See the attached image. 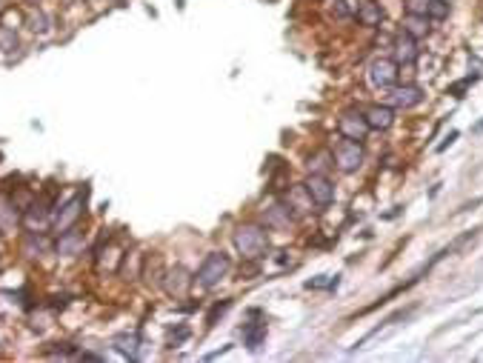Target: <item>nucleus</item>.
<instances>
[{"instance_id":"f257e3e1","label":"nucleus","mask_w":483,"mask_h":363,"mask_svg":"<svg viewBox=\"0 0 483 363\" xmlns=\"http://www.w3.org/2000/svg\"><path fill=\"white\" fill-rule=\"evenodd\" d=\"M235 249H238L246 260H258V258H263L266 249H269V238H266V232H263L260 226L243 223V226H238V232H235Z\"/></svg>"},{"instance_id":"f03ea898","label":"nucleus","mask_w":483,"mask_h":363,"mask_svg":"<svg viewBox=\"0 0 483 363\" xmlns=\"http://www.w3.org/2000/svg\"><path fill=\"white\" fill-rule=\"evenodd\" d=\"M229 269H232L229 255H226V252H212V255H206V260L201 263V269H198V275H195V283L203 286V289H212V286H218V283L229 275Z\"/></svg>"},{"instance_id":"7ed1b4c3","label":"nucleus","mask_w":483,"mask_h":363,"mask_svg":"<svg viewBox=\"0 0 483 363\" xmlns=\"http://www.w3.org/2000/svg\"><path fill=\"white\" fill-rule=\"evenodd\" d=\"M332 160L335 166L343 172V175H352V172H358L363 166V146L358 141H340L332 152Z\"/></svg>"},{"instance_id":"20e7f679","label":"nucleus","mask_w":483,"mask_h":363,"mask_svg":"<svg viewBox=\"0 0 483 363\" xmlns=\"http://www.w3.org/2000/svg\"><path fill=\"white\" fill-rule=\"evenodd\" d=\"M338 132H340V138L358 141V143H360L366 135H369V123H366V114H363V112H355V109L343 112L340 118H338Z\"/></svg>"},{"instance_id":"39448f33","label":"nucleus","mask_w":483,"mask_h":363,"mask_svg":"<svg viewBox=\"0 0 483 363\" xmlns=\"http://www.w3.org/2000/svg\"><path fill=\"white\" fill-rule=\"evenodd\" d=\"M400 66L395 61H389V57H378V61H372L369 66V83L375 89H392L398 83V72Z\"/></svg>"},{"instance_id":"423d86ee","label":"nucleus","mask_w":483,"mask_h":363,"mask_svg":"<svg viewBox=\"0 0 483 363\" xmlns=\"http://www.w3.org/2000/svg\"><path fill=\"white\" fill-rule=\"evenodd\" d=\"M303 186H306L309 198H312V203L318 209H326V206L335 203V186H332V180L326 175H309Z\"/></svg>"},{"instance_id":"0eeeda50","label":"nucleus","mask_w":483,"mask_h":363,"mask_svg":"<svg viewBox=\"0 0 483 363\" xmlns=\"http://www.w3.org/2000/svg\"><path fill=\"white\" fill-rule=\"evenodd\" d=\"M81 212H83V195L69 198L61 209H57V215H54V220H52L54 232L61 235V232H66V229H72V226L77 223V218H81Z\"/></svg>"},{"instance_id":"6e6552de","label":"nucleus","mask_w":483,"mask_h":363,"mask_svg":"<svg viewBox=\"0 0 483 363\" xmlns=\"http://www.w3.org/2000/svg\"><path fill=\"white\" fill-rule=\"evenodd\" d=\"M423 101V92L418 86H392L386 94V106L392 109H412Z\"/></svg>"},{"instance_id":"1a4fd4ad","label":"nucleus","mask_w":483,"mask_h":363,"mask_svg":"<svg viewBox=\"0 0 483 363\" xmlns=\"http://www.w3.org/2000/svg\"><path fill=\"white\" fill-rule=\"evenodd\" d=\"M407 9H409V14L429 17V21H443V17H449V3H443V0H409Z\"/></svg>"},{"instance_id":"9d476101","label":"nucleus","mask_w":483,"mask_h":363,"mask_svg":"<svg viewBox=\"0 0 483 363\" xmlns=\"http://www.w3.org/2000/svg\"><path fill=\"white\" fill-rule=\"evenodd\" d=\"M83 243H86V238H83V232L81 229H66V232H61V238H57V255H63V258H74V255H81L83 252Z\"/></svg>"},{"instance_id":"9b49d317","label":"nucleus","mask_w":483,"mask_h":363,"mask_svg":"<svg viewBox=\"0 0 483 363\" xmlns=\"http://www.w3.org/2000/svg\"><path fill=\"white\" fill-rule=\"evenodd\" d=\"M415 61H418V41L409 37L407 32H400L398 41H395V63L398 66H409Z\"/></svg>"},{"instance_id":"f8f14e48","label":"nucleus","mask_w":483,"mask_h":363,"mask_svg":"<svg viewBox=\"0 0 483 363\" xmlns=\"http://www.w3.org/2000/svg\"><path fill=\"white\" fill-rule=\"evenodd\" d=\"M366 123H369V129H378V132H386V129H392L395 123V109L392 106H372V109H366Z\"/></svg>"},{"instance_id":"ddd939ff","label":"nucleus","mask_w":483,"mask_h":363,"mask_svg":"<svg viewBox=\"0 0 483 363\" xmlns=\"http://www.w3.org/2000/svg\"><path fill=\"white\" fill-rule=\"evenodd\" d=\"M112 346L118 349L123 357L134 360V357H138V349H141V332H121V335H114L112 338Z\"/></svg>"},{"instance_id":"4468645a","label":"nucleus","mask_w":483,"mask_h":363,"mask_svg":"<svg viewBox=\"0 0 483 363\" xmlns=\"http://www.w3.org/2000/svg\"><path fill=\"white\" fill-rule=\"evenodd\" d=\"M355 14H358V21L363 26H369V29L380 26V21H383V9L375 3V0H360V3L355 6Z\"/></svg>"},{"instance_id":"2eb2a0df","label":"nucleus","mask_w":483,"mask_h":363,"mask_svg":"<svg viewBox=\"0 0 483 363\" xmlns=\"http://www.w3.org/2000/svg\"><path fill=\"white\" fill-rule=\"evenodd\" d=\"M292 209H289L286 203H275V206H269L266 209V226L269 229H289V223H292Z\"/></svg>"},{"instance_id":"dca6fc26","label":"nucleus","mask_w":483,"mask_h":363,"mask_svg":"<svg viewBox=\"0 0 483 363\" xmlns=\"http://www.w3.org/2000/svg\"><path fill=\"white\" fill-rule=\"evenodd\" d=\"M49 218H52V209H49V203H46V200H37V203H32V206L26 209V215H23V220H26V226H29V229H41V226H46V223H49Z\"/></svg>"},{"instance_id":"f3484780","label":"nucleus","mask_w":483,"mask_h":363,"mask_svg":"<svg viewBox=\"0 0 483 363\" xmlns=\"http://www.w3.org/2000/svg\"><path fill=\"white\" fill-rule=\"evenodd\" d=\"M403 32H407L409 37H415V41H420V37L429 34V17L407 14V17H403Z\"/></svg>"},{"instance_id":"a211bd4d","label":"nucleus","mask_w":483,"mask_h":363,"mask_svg":"<svg viewBox=\"0 0 483 363\" xmlns=\"http://www.w3.org/2000/svg\"><path fill=\"white\" fill-rule=\"evenodd\" d=\"M266 340V323H249V326L243 329V343L249 349H260V343Z\"/></svg>"},{"instance_id":"6ab92c4d","label":"nucleus","mask_w":483,"mask_h":363,"mask_svg":"<svg viewBox=\"0 0 483 363\" xmlns=\"http://www.w3.org/2000/svg\"><path fill=\"white\" fill-rule=\"evenodd\" d=\"M14 220H17V206H14V200L6 198V195H0V229H9Z\"/></svg>"},{"instance_id":"aec40b11","label":"nucleus","mask_w":483,"mask_h":363,"mask_svg":"<svg viewBox=\"0 0 483 363\" xmlns=\"http://www.w3.org/2000/svg\"><path fill=\"white\" fill-rule=\"evenodd\" d=\"M480 81V74H466V78H460V81H455V83H449V89H446V94H452V98H463L475 83Z\"/></svg>"},{"instance_id":"412c9836","label":"nucleus","mask_w":483,"mask_h":363,"mask_svg":"<svg viewBox=\"0 0 483 363\" xmlns=\"http://www.w3.org/2000/svg\"><path fill=\"white\" fill-rule=\"evenodd\" d=\"M329 158H332L329 152H318L315 158H309V172H312V175H326V166H335V163H326Z\"/></svg>"},{"instance_id":"4be33fe9","label":"nucleus","mask_w":483,"mask_h":363,"mask_svg":"<svg viewBox=\"0 0 483 363\" xmlns=\"http://www.w3.org/2000/svg\"><path fill=\"white\" fill-rule=\"evenodd\" d=\"M229 307H232V300H223V303H218V307L212 309V312H209V318H206V323H209V326H215V320H218L223 312H229Z\"/></svg>"},{"instance_id":"5701e85b","label":"nucleus","mask_w":483,"mask_h":363,"mask_svg":"<svg viewBox=\"0 0 483 363\" xmlns=\"http://www.w3.org/2000/svg\"><path fill=\"white\" fill-rule=\"evenodd\" d=\"M14 46H17V37H14L12 32H0V49L9 52V49H14Z\"/></svg>"},{"instance_id":"b1692460","label":"nucleus","mask_w":483,"mask_h":363,"mask_svg":"<svg viewBox=\"0 0 483 363\" xmlns=\"http://www.w3.org/2000/svg\"><path fill=\"white\" fill-rule=\"evenodd\" d=\"M455 141H458V132H449V135H446V138H443V143L438 146V152H446V149H449V146H452Z\"/></svg>"},{"instance_id":"393cba45","label":"nucleus","mask_w":483,"mask_h":363,"mask_svg":"<svg viewBox=\"0 0 483 363\" xmlns=\"http://www.w3.org/2000/svg\"><path fill=\"white\" fill-rule=\"evenodd\" d=\"M189 338V329H178V332H172V340L175 343H181V340H186Z\"/></svg>"},{"instance_id":"a878e982","label":"nucleus","mask_w":483,"mask_h":363,"mask_svg":"<svg viewBox=\"0 0 483 363\" xmlns=\"http://www.w3.org/2000/svg\"><path fill=\"white\" fill-rule=\"evenodd\" d=\"M472 132H475V135H483V121H477V123L472 126Z\"/></svg>"},{"instance_id":"bb28decb","label":"nucleus","mask_w":483,"mask_h":363,"mask_svg":"<svg viewBox=\"0 0 483 363\" xmlns=\"http://www.w3.org/2000/svg\"><path fill=\"white\" fill-rule=\"evenodd\" d=\"M0 160H3V155H0Z\"/></svg>"}]
</instances>
